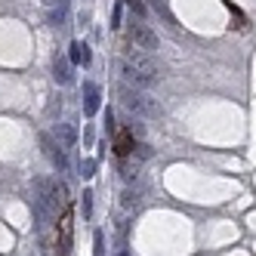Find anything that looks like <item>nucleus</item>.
<instances>
[{"mask_svg": "<svg viewBox=\"0 0 256 256\" xmlns=\"http://www.w3.org/2000/svg\"><path fill=\"white\" fill-rule=\"evenodd\" d=\"M71 62H78V65H90V46L74 40L71 44Z\"/></svg>", "mask_w": 256, "mask_h": 256, "instance_id": "nucleus-9", "label": "nucleus"}, {"mask_svg": "<svg viewBox=\"0 0 256 256\" xmlns=\"http://www.w3.org/2000/svg\"><path fill=\"white\" fill-rule=\"evenodd\" d=\"M40 145H44V154L52 160V167H56L59 173H65V170H68V152H65L62 145L56 142V136L44 133V136H40Z\"/></svg>", "mask_w": 256, "mask_h": 256, "instance_id": "nucleus-4", "label": "nucleus"}, {"mask_svg": "<svg viewBox=\"0 0 256 256\" xmlns=\"http://www.w3.org/2000/svg\"><path fill=\"white\" fill-rule=\"evenodd\" d=\"M118 256H126V253H118Z\"/></svg>", "mask_w": 256, "mask_h": 256, "instance_id": "nucleus-17", "label": "nucleus"}, {"mask_svg": "<svg viewBox=\"0 0 256 256\" xmlns=\"http://www.w3.org/2000/svg\"><path fill=\"white\" fill-rule=\"evenodd\" d=\"M80 210H84V216H90V213H93V192H84V200H80Z\"/></svg>", "mask_w": 256, "mask_h": 256, "instance_id": "nucleus-14", "label": "nucleus"}, {"mask_svg": "<svg viewBox=\"0 0 256 256\" xmlns=\"http://www.w3.org/2000/svg\"><path fill=\"white\" fill-rule=\"evenodd\" d=\"M130 44H133L136 50H142V52L158 50V31L148 28L142 19H136V22H130Z\"/></svg>", "mask_w": 256, "mask_h": 256, "instance_id": "nucleus-3", "label": "nucleus"}, {"mask_svg": "<svg viewBox=\"0 0 256 256\" xmlns=\"http://www.w3.org/2000/svg\"><path fill=\"white\" fill-rule=\"evenodd\" d=\"M114 152L120 158H126L133 152V126H120V130H114Z\"/></svg>", "mask_w": 256, "mask_h": 256, "instance_id": "nucleus-5", "label": "nucleus"}, {"mask_svg": "<svg viewBox=\"0 0 256 256\" xmlns=\"http://www.w3.org/2000/svg\"><path fill=\"white\" fill-rule=\"evenodd\" d=\"M52 136H56V142L62 145L65 152H71V148L78 145V130H74L71 124H59V126H56V133H52Z\"/></svg>", "mask_w": 256, "mask_h": 256, "instance_id": "nucleus-6", "label": "nucleus"}, {"mask_svg": "<svg viewBox=\"0 0 256 256\" xmlns=\"http://www.w3.org/2000/svg\"><path fill=\"white\" fill-rule=\"evenodd\" d=\"M112 25H114V28L120 25V6H114V16H112Z\"/></svg>", "mask_w": 256, "mask_h": 256, "instance_id": "nucleus-15", "label": "nucleus"}, {"mask_svg": "<svg viewBox=\"0 0 256 256\" xmlns=\"http://www.w3.org/2000/svg\"><path fill=\"white\" fill-rule=\"evenodd\" d=\"M148 4H152V10H154V12H158V16H160V19L167 22L170 28H176V25H173V16H170V10H167V4H164V0H148Z\"/></svg>", "mask_w": 256, "mask_h": 256, "instance_id": "nucleus-11", "label": "nucleus"}, {"mask_svg": "<svg viewBox=\"0 0 256 256\" xmlns=\"http://www.w3.org/2000/svg\"><path fill=\"white\" fill-rule=\"evenodd\" d=\"M136 173H139V164H136V160H133V164H130V160H124V164H120V176H124L126 182L136 179Z\"/></svg>", "mask_w": 256, "mask_h": 256, "instance_id": "nucleus-12", "label": "nucleus"}, {"mask_svg": "<svg viewBox=\"0 0 256 256\" xmlns=\"http://www.w3.org/2000/svg\"><path fill=\"white\" fill-rule=\"evenodd\" d=\"M84 112L86 114L99 112V86L96 84H84Z\"/></svg>", "mask_w": 256, "mask_h": 256, "instance_id": "nucleus-8", "label": "nucleus"}, {"mask_svg": "<svg viewBox=\"0 0 256 256\" xmlns=\"http://www.w3.org/2000/svg\"><path fill=\"white\" fill-rule=\"evenodd\" d=\"M80 176H84V179H90V176H96V160H93V158H86V160H80Z\"/></svg>", "mask_w": 256, "mask_h": 256, "instance_id": "nucleus-13", "label": "nucleus"}, {"mask_svg": "<svg viewBox=\"0 0 256 256\" xmlns=\"http://www.w3.org/2000/svg\"><path fill=\"white\" fill-rule=\"evenodd\" d=\"M96 256H102V234H96Z\"/></svg>", "mask_w": 256, "mask_h": 256, "instance_id": "nucleus-16", "label": "nucleus"}, {"mask_svg": "<svg viewBox=\"0 0 256 256\" xmlns=\"http://www.w3.org/2000/svg\"><path fill=\"white\" fill-rule=\"evenodd\" d=\"M139 200H142V194H139L136 188H126V192L120 194V207H124V210H133V207H139Z\"/></svg>", "mask_w": 256, "mask_h": 256, "instance_id": "nucleus-10", "label": "nucleus"}, {"mask_svg": "<svg viewBox=\"0 0 256 256\" xmlns=\"http://www.w3.org/2000/svg\"><path fill=\"white\" fill-rule=\"evenodd\" d=\"M52 78H56V84H62V86L74 80V74H71V59L56 56V62H52Z\"/></svg>", "mask_w": 256, "mask_h": 256, "instance_id": "nucleus-7", "label": "nucleus"}, {"mask_svg": "<svg viewBox=\"0 0 256 256\" xmlns=\"http://www.w3.org/2000/svg\"><path fill=\"white\" fill-rule=\"evenodd\" d=\"M120 78L124 84H133V86H152L158 84L160 71H158V62L148 56V52H142L133 46V52H126V56L120 59Z\"/></svg>", "mask_w": 256, "mask_h": 256, "instance_id": "nucleus-1", "label": "nucleus"}, {"mask_svg": "<svg viewBox=\"0 0 256 256\" xmlns=\"http://www.w3.org/2000/svg\"><path fill=\"white\" fill-rule=\"evenodd\" d=\"M118 96H120V105H124L130 114H136V118H158V114H160V102H158L152 93H145L142 86L120 84Z\"/></svg>", "mask_w": 256, "mask_h": 256, "instance_id": "nucleus-2", "label": "nucleus"}]
</instances>
